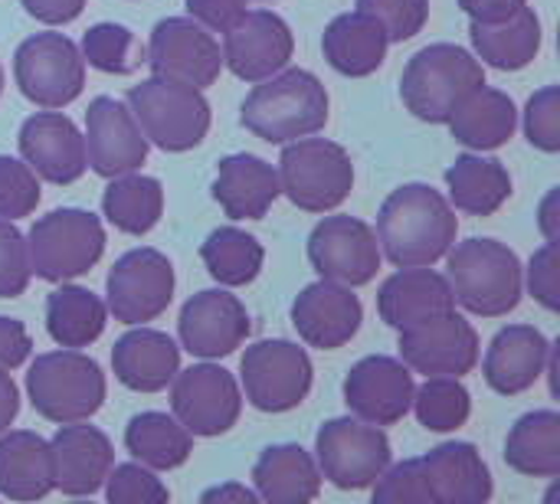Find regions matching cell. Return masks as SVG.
Segmentation results:
<instances>
[{"label": "cell", "instance_id": "cell-16", "mask_svg": "<svg viewBox=\"0 0 560 504\" xmlns=\"http://www.w3.org/2000/svg\"><path fill=\"white\" fill-rule=\"evenodd\" d=\"M400 361L423 377H466L479 364L476 328L453 312H443L423 325L400 331Z\"/></svg>", "mask_w": 560, "mask_h": 504}, {"label": "cell", "instance_id": "cell-18", "mask_svg": "<svg viewBox=\"0 0 560 504\" xmlns=\"http://www.w3.org/2000/svg\"><path fill=\"white\" fill-rule=\"evenodd\" d=\"M82 141H85V164L105 180L141 171V164L148 161V148H151L131 108L108 95H98L89 102Z\"/></svg>", "mask_w": 560, "mask_h": 504}, {"label": "cell", "instance_id": "cell-45", "mask_svg": "<svg viewBox=\"0 0 560 504\" xmlns=\"http://www.w3.org/2000/svg\"><path fill=\"white\" fill-rule=\"evenodd\" d=\"M525 138L545 154L560 151V89L545 85L525 105Z\"/></svg>", "mask_w": 560, "mask_h": 504}, {"label": "cell", "instance_id": "cell-23", "mask_svg": "<svg viewBox=\"0 0 560 504\" xmlns=\"http://www.w3.org/2000/svg\"><path fill=\"white\" fill-rule=\"evenodd\" d=\"M49 456L52 489L69 499L95 495L105 485L108 469L115 466V449L108 436L95 426H85V420L62 423L59 433L49 439Z\"/></svg>", "mask_w": 560, "mask_h": 504}, {"label": "cell", "instance_id": "cell-10", "mask_svg": "<svg viewBox=\"0 0 560 504\" xmlns=\"http://www.w3.org/2000/svg\"><path fill=\"white\" fill-rule=\"evenodd\" d=\"M312 358L292 341H256L240 361V380L249 407L259 413H289L312 394Z\"/></svg>", "mask_w": 560, "mask_h": 504}, {"label": "cell", "instance_id": "cell-29", "mask_svg": "<svg viewBox=\"0 0 560 504\" xmlns=\"http://www.w3.org/2000/svg\"><path fill=\"white\" fill-rule=\"evenodd\" d=\"M253 485L259 502L308 504L322 495V472L308 449L299 443H279L256 459Z\"/></svg>", "mask_w": 560, "mask_h": 504}, {"label": "cell", "instance_id": "cell-50", "mask_svg": "<svg viewBox=\"0 0 560 504\" xmlns=\"http://www.w3.org/2000/svg\"><path fill=\"white\" fill-rule=\"evenodd\" d=\"M30 354H33V338L23 328V321L0 315V367L16 371L30 361Z\"/></svg>", "mask_w": 560, "mask_h": 504}, {"label": "cell", "instance_id": "cell-39", "mask_svg": "<svg viewBox=\"0 0 560 504\" xmlns=\"http://www.w3.org/2000/svg\"><path fill=\"white\" fill-rule=\"evenodd\" d=\"M200 259L220 285L240 289V285L256 282V276L262 272V262H266V249L253 233H246L240 226H220L203 239Z\"/></svg>", "mask_w": 560, "mask_h": 504}, {"label": "cell", "instance_id": "cell-38", "mask_svg": "<svg viewBox=\"0 0 560 504\" xmlns=\"http://www.w3.org/2000/svg\"><path fill=\"white\" fill-rule=\"evenodd\" d=\"M102 213L118 233L144 236L158 226L164 213V187L158 177L138 171L112 177V184L102 194Z\"/></svg>", "mask_w": 560, "mask_h": 504}, {"label": "cell", "instance_id": "cell-56", "mask_svg": "<svg viewBox=\"0 0 560 504\" xmlns=\"http://www.w3.org/2000/svg\"><path fill=\"white\" fill-rule=\"evenodd\" d=\"M0 92H3V66H0Z\"/></svg>", "mask_w": 560, "mask_h": 504}, {"label": "cell", "instance_id": "cell-31", "mask_svg": "<svg viewBox=\"0 0 560 504\" xmlns=\"http://www.w3.org/2000/svg\"><path fill=\"white\" fill-rule=\"evenodd\" d=\"M469 39H472L476 59L482 66H492L502 72H518L528 62H535L541 52V20L525 3L512 16L495 20V23H476L472 20Z\"/></svg>", "mask_w": 560, "mask_h": 504}, {"label": "cell", "instance_id": "cell-21", "mask_svg": "<svg viewBox=\"0 0 560 504\" xmlns=\"http://www.w3.org/2000/svg\"><path fill=\"white\" fill-rule=\"evenodd\" d=\"M361 321H364L361 298L348 285L331 279H318L305 285L292 302V325L299 338L318 351L345 348L361 331Z\"/></svg>", "mask_w": 560, "mask_h": 504}, {"label": "cell", "instance_id": "cell-42", "mask_svg": "<svg viewBox=\"0 0 560 504\" xmlns=\"http://www.w3.org/2000/svg\"><path fill=\"white\" fill-rule=\"evenodd\" d=\"M105 499L112 504H167L171 492L167 485L154 476V469L141 462H125L112 466L105 476Z\"/></svg>", "mask_w": 560, "mask_h": 504}, {"label": "cell", "instance_id": "cell-34", "mask_svg": "<svg viewBox=\"0 0 560 504\" xmlns=\"http://www.w3.org/2000/svg\"><path fill=\"white\" fill-rule=\"evenodd\" d=\"M446 187L453 210L469 216H492L512 197V174L499 157H482V151L459 154L446 167Z\"/></svg>", "mask_w": 560, "mask_h": 504}, {"label": "cell", "instance_id": "cell-41", "mask_svg": "<svg viewBox=\"0 0 560 504\" xmlns=\"http://www.w3.org/2000/svg\"><path fill=\"white\" fill-rule=\"evenodd\" d=\"M79 52L92 69L108 72V75H131L148 59V46L135 36V30H128L121 23H95V26H89L82 33Z\"/></svg>", "mask_w": 560, "mask_h": 504}, {"label": "cell", "instance_id": "cell-24", "mask_svg": "<svg viewBox=\"0 0 560 504\" xmlns=\"http://www.w3.org/2000/svg\"><path fill=\"white\" fill-rule=\"evenodd\" d=\"M551 341L535 325L502 328L486 351V384L502 397H518L545 377Z\"/></svg>", "mask_w": 560, "mask_h": 504}, {"label": "cell", "instance_id": "cell-9", "mask_svg": "<svg viewBox=\"0 0 560 504\" xmlns=\"http://www.w3.org/2000/svg\"><path fill=\"white\" fill-rule=\"evenodd\" d=\"M315 466L335 489L364 492L390 466V439L381 426L358 417L328 420L315 436Z\"/></svg>", "mask_w": 560, "mask_h": 504}, {"label": "cell", "instance_id": "cell-1", "mask_svg": "<svg viewBox=\"0 0 560 504\" xmlns=\"http://www.w3.org/2000/svg\"><path fill=\"white\" fill-rule=\"evenodd\" d=\"M374 233L397 269L436 266L459 236V216L430 184H404L384 200Z\"/></svg>", "mask_w": 560, "mask_h": 504}, {"label": "cell", "instance_id": "cell-35", "mask_svg": "<svg viewBox=\"0 0 560 504\" xmlns=\"http://www.w3.org/2000/svg\"><path fill=\"white\" fill-rule=\"evenodd\" d=\"M108 321L105 302L82 285H66L59 282L56 292L46 298V331L59 348H89L102 338Z\"/></svg>", "mask_w": 560, "mask_h": 504}, {"label": "cell", "instance_id": "cell-55", "mask_svg": "<svg viewBox=\"0 0 560 504\" xmlns=\"http://www.w3.org/2000/svg\"><path fill=\"white\" fill-rule=\"evenodd\" d=\"M200 502L203 504H213V502H243V504H256L259 502V495H256V489H246V485H236V482H226V485H217V489H207L203 495H200Z\"/></svg>", "mask_w": 560, "mask_h": 504}, {"label": "cell", "instance_id": "cell-47", "mask_svg": "<svg viewBox=\"0 0 560 504\" xmlns=\"http://www.w3.org/2000/svg\"><path fill=\"white\" fill-rule=\"evenodd\" d=\"M30 285L26 236L0 216V298H20Z\"/></svg>", "mask_w": 560, "mask_h": 504}, {"label": "cell", "instance_id": "cell-12", "mask_svg": "<svg viewBox=\"0 0 560 504\" xmlns=\"http://www.w3.org/2000/svg\"><path fill=\"white\" fill-rule=\"evenodd\" d=\"M171 410L177 423L200 439L230 433L243 413V390L236 377L220 364H194L171 380Z\"/></svg>", "mask_w": 560, "mask_h": 504}, {"label": "cell", "instance_id": "cell-27", "mask_svg": "<svg viewBox=\"0 0 560 504\" xmlns=\"http://www.w3.org/2000/svg\"><path fill=\"white\" fill-rule=\"evenodd\" d=\"M430 504H482L492 499V472L472 443H443L423 459Z\"/></svg>", "mask_w": 560, "mask_h": 504}, {"label": "cell", "instance_id": "cell-37", "mask_svg": "<svg viewBox=\"0 0 560 504\" xmlns=\"http://www.w3.org/2000/svg\"><path fill=\"white\" fill-rule=\"evenodd\" d=\"M125 449L135 456V462L154 472H171L190 459L194 436L177 423V417L148 410L131 417V423L125 426Z\"/></svg>", "mask_w": 560, "mask_h": 504}, {"label": "cell", "instance_id": "cell-15", "mask_svg": "<svg viewBox=\"0 0 560 504\" xmlns=\"http://www.w3.org/2000/svg\"><path fill=\"white\" fill-rule=\"evenodd\" d=\"M308 262L322 279L361 289L381 272L377 233L358 216H325L308 236Z\"/></svg>", "mask_w": 560, "mask_h": 504}, {"label": "cell", "instance_id": "cell-40", "mask_svg": "<svg viewBox=\"0 0 560 504\" xmlns=\"http://www.w3.org/2000/svg\"><path fill=\"white\" fill-rule=\"evenodd\" d=\"M410 410L417 413L423 430L456 433L469 423L472 397L463 387V377H427V384L413 390Z\"/></svg>", "mask_w": 560, "mask_h": 504}, {"label": "cell", "instance_id": "cell-13", "mask_svg": "<svg viewBox=\"0 0 560 504\" xmlns=\"http://www.w3.org/2000/svg\"><path fill=\"white\" fill-rule=\"evenodd\" d=\"M174 266L164 253L141 246L125 253L105 279V308L121 325H148L174 302Z\"/></svg>", "mask_w": 560, "mask_h": 504}, {"label": "cell", "instance_id": "cell-5", "mask_svg": "<svg viewBox=\"0 0 560 504\" xmlns=\"http://www.w3.org/2000/svg\"><path fill=\"white\" fill-rule=\"evenodd\" d=\"M125 105L131 108L138 128L144 131L148 144L184 154L194 151L207 131H210V102L203 98V89L151 75L128 89Z\"/></svg>", "mask_w": 560, "mask_h": 504}, {"label": "cell", "instance_id": "cell-2", "mask_svg": "<svg viewBox=\"0 0 560 504\" xmlns=\"http://www.w3.org/2000/svg\"><path fill=\"white\" fill-rule=\"evenodd\" d=\"M240 121L266 144H289L328 125V92L308 69H279L256 82L240 108Z\"/></svg>", "mask_w": 560, "mask_h": 504}, {"label": "cell", "instance_id": "cell-8", "mask_svg": "<svg viewBox=\"0 0 560 504\" xmlns=\"http://www.w3.org/2000/svg\"><path fill=\"white\" fill-rule=\"evenodd\" d=\"M279 187L305 213L338 210L354 190L351 154L328 138H295L282 148Z\"/></svg>", "mask_w": 560, "mask_h": 504}, {"label": "cell", "instance_id": "cell-44", "mask_svg": "<svg viewBox=\"0 0 560 504\" xmlns=\"http://www.w3.org/2000/svg\"><path fill=\"white\" fill-rule=\"evenodd\" d=\"M358 10L374 16L390 43H407L427 26L430 0H358Z\"/></svg>", "mask_w": 560, "mask_h": 504}, {"label": "cell", "instance_id": "cell-33", "mask_svg": "<svg viewBox=\"0 0 560 504\" xmlns=\"http://www.w3.org/2000/svg\"><path fill=\"white\" fill-rule=\"evenodd\" d=\"M453 138L469 151H495L512 141L518 128V108L502 89L479 85L446 121Z\"/></svg>", "mask_w": 560, "mask_h": 504}, {"label": "cell", "instance_id": "cell-51", "mask_svg": "<svg viewBox=\"0 0 560 504\" xmlns=\"http://www.w3.org/2000/svg\"><path fill=\"white\" fill-rule=\"evenodd\" d=\"M20 3L26 7L33 20L46 26H66L85 10V0H20Z\"/></svg>", "mask_w": 560, "mask_h": 504}, {"label": "cell", "instance_id": "cell-14", "mask_svg": "<svg viewBox=\"0 0 560 504\" xmlns=\"http://www.w3.org/2000/svg\"><path fill=\"white\" fill-rule=\"evenodd\" d=\"M144 62L151 66V75L207 89L223 69V49L194 16H167L151 30Z\"/></svg>", "mask_w": 560, "mask_h": 504}, {"label": "cell", "instance_id": "cell-54", "mask_svg": "<svg viewBox=\"0 0 560 504\" xmlns=\"http://www.w3.org/2000/svg\"><path fill=\"white\" fill-rule=\"evenodd\" d=\"M16 413H20V390L13 384L10 371L0 367V433H7L13 426Z\"/></svg>", "mask_w": 560, "mask_h": 504}, {"label": "cell", "instance_id": "cell-19", "mask_svg": "<svg viewBox=\"0 0 560 504\" xmlns=\"http://www.w3.org/2000/svg\"><path fill=\"white\" fill-rule=\"evenodd\" d=\"M413 390V371L400 358L387 354H371L358 361L345 377V403L351 417L374 426L400 423L410 413Z\"/></svg>", "mask_w": 560, "mask_h": 504}, {"label": "cell", "instance_id": "cell-26", "mask_svg": "<svg viewBox=\"0 0 560 504\" xmlns=\"http://www.w3.org/2000/svg\"><path fill=\"white\" fill-rule=\"evenodd\" d=\"M112 371L135 394H161L180 371V348L164 331L135 325L112 348Z\"/></svg>", "mask_w": 560, "mask_h": 504}, {"label": "cell", "instance_id": "cell-20", "mask_svg": "<svg viewBox=\"0 0 560 504\" xmlns=\"http://www.w3.org/2000/svg\"><path fill=\"white\" fill-rule=\"evenodd\" d=\"M295 36L272 10H246L243 20L223 33V66L243 82H262L289 66Z\"/></svg>", "mask_w": 560, "mask_h": 504}, {"label": "cell", "instance_id": "cell-4", "mask_svg": "<svg viewBox=\"0 0 560 504\" xmlns=\"http://www.w3.org/2000/svg\"><path fill=\"white\" fill-rule=\"evenodd\" d=\"M479 85H486V69L476 52L456 43H433L410 56L400 75V98L420 121L446 125Z\"/></svg>", "mask_w": 560, "mask_h": 504}, {"label": "cell", "instance_id": "cell-36", "mask_svg": "<svg viewBox=\"0 0 560 504\" xmlns=\"http://www.w3.org/2000/svg\"><path fill=\"white\" fill-rule=\"evenodd\" d=\"M505 462L528 479L560 476V413L535 410L515 420L505 439Z\"/></svg>", "mask_w": 560, "mask_h": 504}, {"label": "cell", "instance_id": "cell-48", "mask_svg": "<svg viewBox=\"0 0 560 504\" xmlns=\"http://www.w3.org/2000/svg\"><path fill=\"white\" fill-rule=\"evenodd\" d=\"M528 292L532 298L548 308V312H560V262H558V243H545L532 262H528Z\"/></svg>", "mask_w": 560, "mask_h": 504}, {"label": "cell", "instance_id": "cell-28", "mask_svg": "<svg viewBox=\"0 0 560 504\" xmlns=\"http://www.w3.org/2000/svg\"><path fill=\"white\" fill-rule=\"evenodd\" d=\"M282 197L279 171L256 154H230L217 164L213 200L230 220H262Z\"/></svg>", "mask_w": 560, "mask_h": 504}, {"label": "cell", "instance_id": "cell-52", "mask_svg": "<svg viewBox=\"0 0 560 504\" xmlns=\"http://www.w3.org/2000/svg\"><path fill=\"white\" fill-rule=\"evenodd\" d=\"M528 0H459L463 13L476 23H495L512 16L515 10H522Z\"/></svg>", "mask_w": 560, "mask_h": 504}, {"label": "cell", "instance_id": "cell-30", "mask_svg": "<svg viewBox=\"0 0 560 504\" xmlns=\"http://www.w3.org/2000/svg\"><path fill=\"white\" fill-rule=\"evenodd\" d=\"M387 46H390V39H387L384 26L361 10L335 16L322 36V52H325L328 66L351 79H364V75L377 72L387 59Z\"/></svg>", "mask_w": 560, "mask_h": 504}, {"label": "cell", "instance_id": "cell-22", "mask_svg": "<svg viewBox=\"0 0 560 504\" xmlns=\"http://www.w3.org/2000/svg\"><path fill=\"white\" fill-rule=\"evenodd\" d=\"M20 154L36 177L49 184H75L85 174V141L62 112H36L20 125Z\"/></svg>", "mask_w": 560, "mask_h": 504}, {"label": "cell", "instance_id": "cell-6", "mask_svg": "<svg viewBox=\"0 0 560 504\" xmlns=\"http://www.w3.org/2000/svg\"><path fill=\"white\" fill-rule=\"evenodd\" d=\"M26 397L49 423L92 420L105 403V374L98 361L82 351L62 348L39 354L26 374Z\"/></svg>", "mask_w": 560, "mask_h": 504}, {"label": "cell", "instance_id": "cell-46", "mask_svg": "<svg viewBox=\"0 0 560 504\" xmlns=\"http://www.w3.org/2000/svg\"><path fill=\"white\" fill-rule=\"evenodd\" d=\"M371 489H374V504H430V489L420 459L387 466Z\"/></svg>", "mask_w": 560, "mask_h": 504}, {"label": "cell", "instance_id": "cell-11", "mask_svg": "<svg viewBox=\"0 0 560 504\" xmlns=\"http://www.w3.org/2000/svg\"><path fill=\"white\" fill-rule=\"evenodd\" d=\"M13 75L33 105L66 108L82 95L85 59L66 33H36L16 46Z\"/></svg>", "mask_w": 560, "mask_h": 504}, {"label": "cell", "instance_id": "cell-25", "mask_svg": "<svg viewBox=\"0 0 560 504\" xmlns=\"http://www.w3.org/2000/svg\"><path fill=\"white\" fill-rule=\"evenodd\" d=\"M453 308H456L453 289H450L446 276L433 272V266L400 269L377 292L381 321L390 325L394 331H407V328L423 325Z\"/></svg>", "mask_w": 560, "mask_h": 504}, {"label": "cell", "instance_id": "cell-49", "mask_svg": "<svg viewBox=\"0 0 560 504\" xmlns=\"http://www.w3.org/2000/svg\"><path fill=\"white\" fill-rule=\"evenodd\" d=\"M187 3V13L207 26V30H217V33H226L233 30L243 13L249 10V0H184Z\"/></svg>", "mask_w": 560, "mask_h": 504}, {"label": "cell", "instance_id": "cell-17", "mask_svg": "<svg viewBox=\"0 0 560 504\" xmlns=\"http://www.w3.org/2000/svg\"><path fill=\"white\" fill-rule=\"evenodd\" d=\"M253 331L246 305L230 295L226 289H207L184 302L177 318L180 348L200 361L230 358L236 348L246 344Z\"/></svg>", "mask_w": 560, "mask_h": 504}, {"label": "cell", "instance_id": "cell-43", "mask_svg": "<svg viewBox=\"0 0 560 504\" xmlns=\"http://www.w3.org/2000/svg\"><path fill=\"white\" fill-rule=\"evenodd\" d=\"M39 203V177L20 157L0 154V216L23 220Z\"/></svg>", "mask_w": 560, "mask_h": 504}, {"label": "cell", "instance_id": "cell-7", "mask_svg": "<svg viewBox=\"0 0 560 504\" xmlns=\"http://www.w3.org/2000/svg\"><path fill=\"white\" fill-rule=\"evenodd\" d=\"M105 253V226L95 213L62 207L39 216L26 233V259L30 276L43 282H69L102 259Z\"/></svg>", "mask_w": 560, "mask_h": 504}, {"label": "cell", "instance_id": "cell-53", "mask_svg": "<svg viewBox=\"0 0 560 504\" xmlns=\"http://www.w3.org/2000/svg\"><path fill=\"white\" fill-rule=\"evenodd\" d=\"M538 230L545 233V243L560 239V187H551L548 197L538 207Z\"/></svg>", "mask_w": 560, "mask_h": 504}, {"label": "cell", "instance_id": "cell-57", "mask_svg": "<svg viewBox=\"0 0 560 504\" xmlns=\"http://www.w3.org/2000/svg\"><path fill=\"white\" fill-rule=\"evenodd\" d=\"M262 3H269V0H262Z\"/></svg>", "mask_w": 560, "mask_h": 504}, {"label": "cell", "instance_id": "cell-32", "mask_svg": "<svg viewBox=\"0 0 560 504\" xmlns=\"http://www.w3.org/2000/svg\"><path fill=\"white\" fill-rule=\"evenodd\" d=\"M52 489L49 443L30 430L0 433V495L10 502H39Z\"/></svg>", "mask_w": 560, "mask_h": 504}, {"label": "cell", "instance_id": "cell-3", "mask_svg": "<svg viewBox=\"0 0 560 504\" xmlns=\"http://www.w3.org/2000/svg\"><path fill=\"white\" fill-rule=\"evenodd\" d=\"M446 259V282L456 305L482 318H502L518 308L525 292V269L515 249L499 239L453 243Z\"/></svg>", "mask_w": 560, "mask_h": 504}]
</instances>
